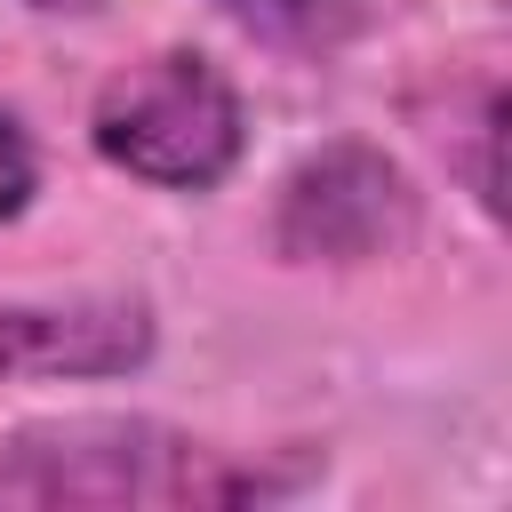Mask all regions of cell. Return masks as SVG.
Instances as JSON below:
<instances>
[{
	"label": "cell",
	"instance_id": "1",
	"mask_svg": "<svg viewBox=\"0 0 512 512\" xmlns=\"http://www.w3.org/2000/svg\"><path fill=\"white\" fill-rule=\"evenodd\" d=\"M272 472L152 416H48L0 432V512H224Z\"/></svg>",
	"mask_w": 512,
	"mask_h": 512
},
{
	"label": "cell",
	"instance_id": "2",
	"mask_svg": "<svg viewBox=\"0 0 512 512\" xmlns=\"http://www.w3.org/2000/svg\"><path fill=\"white\" fill-rule=\"evenodd\" d=\"M88 136H96V152L112 168H128L144 184L208 192L240 160V96L208 56L160 48V56L104 80Z\"/></svg>",
	"mask_w": 512,
	"mask_h": 512
},
{
	"label": "cell",
	"instance_id": "3",
	"mask_svg": "<svg viewBox=\"0 0 512 512\" xmlns=\"http://www.w3.org/2000/svg\"><path fill=\"white\" fill-rule=\"evenodd\" d=\"M272 240L288 264H376L416 240V192L376 144H320L280 184Z\"/></svg>",
	"mask_w": 512,
	"mask_h": 512
},
{
	"label": "cell",
	"instance_id": "4",
	"mask_svg": "<svg viewBox=\"0 0 512 512\" xmlns=\"http://www.w3.org/2000/svg\"><path fill=\"white\" fill-rule=\"evenodd\" d=\"M152 360L144 296L0 304V376H128Z\"/></svg>",
	"mask_w": 512,
	"mask_h": 512
},
{
	"label": "cell",
	"instance_id": "5",
	"mask_svg": "<svg viewBox=\"0 0 512 512\" xmlns=\"http://www.w3.org/2000/svg\"><path fill=\"white\" fill-rule=\"evenodd\" d=\"M240 24H256V32H280V40H312V32H328L336 24V8L344 0H224Z\"/></svg>",
	"mask_w": 512,
	"mask_h": 512
},
{
	"label": "cell",
	"instance_id": "6",
	"mask_svg": "<svg viewBox=\"0 0 512 512\" xmlns=\"http://www.w3.org/2000/svg\"><path fill=\"white\" fill-rule=\"evenodd\" d=\"M32 184H40V160H32V136L16 128V112H0V224L32 200Z\"/></svg>",
	"mask_w": 512,
	"mask_h": 512
},
{
	"label": "cell",
	"instance_id": "7",
	"mask_svg": "<svg viewBox=\"0 0 512 512\" xmlns=\"http://www.w3.org/2000/svg\"><path fill=\"white\" fill-rule=\"evenodd\" d=\"M24 8H96V0H24Z\"/></svg>",
	"mask_w": 512,
	"mask_h": 512
}]
</instances>
